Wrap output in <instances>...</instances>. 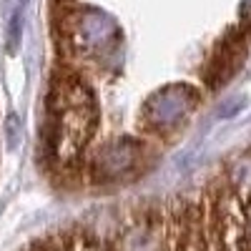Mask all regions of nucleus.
<instances>
[{
    "instance_id": "4",
    "label": "nucleus",
    "mask_w": 251,
    "mask_h": 251,
    "mask_svg": "<svg viewBox=\"0 0 251 251\" xmlns=\"http://www.w3.org/2000/svg\"><path fill=\"white\" fill-rule=\"evenodd\" d=\"M20 33H23V8H18L13 13V18H10V28H8V46H10V50L18 48Z\"/></svg>"
},
{
    "instance_id": "3",
    "label": "nucleus",
    "mask_w": 251,
    "mask_h": 251,
    "mask_svg": "<svg viewBox=\"0 0 251 251\" xmlns=\"http://www.w3.org/2000/svg\"><path fill=\"white\" fill-rule=\"evenodd\" d=\"M249 35H251V28L236 25V28L228 30L224 35V40L216 46L211 60H208V66H206V83L211 91L224 86V83L239 71V66L246 58V50H249Z\"/></svg>"
},
{
    "instance_id": "5",
    "label": "nucleus",
    "mask_w": 251,
    "mask_h": 251,
    "mask_svg": "<svg viewBox=\"0 0 251 251\" xmlns=\"http://www.w3.org/2000/svg\"><path fill=\"white\" fill-rule=\"evenodd\" d=\"M5 138H8V149H15L20 141V121L18 116H8L5 121Z\"/></svg>"
},
{
    "instance_id": "1",
    "label": "nucleus",
    "mask_w": 251,
    "mask_h": 251,
    "mask_svg": "<svg viewBox=\"0 0 251 251\" xmlns=\"http://www.w3.org/2000/svg\"><path fill=\"white\" fill-rule=\"evenodd\" d=\"M201 91L191 83H169L161 86L149 96V100L143 103V126L153 136H169L176 128H181L183 121L199 108Z\"/></svg>"
},
{
    "instance_id": "2",
    "label": "nucleus",
    "mask_w": 251,
    "mask_h": 251,
    "mask_svg": "<svg viewBox=\"0 0 251 251\" xmlns=\"http://www.w3.org/2000/svg\"><path fill=\"white\" fill-rule=\"evenodd\" d=\"M146 161V146L133 138H118L91 156L86 166V178L93 183H118L141 171Z\"/></svg>"
},
{
    "instance_id": "6",
    "label": "nucleus",
    "mask_w": 251,
    "mask_h": 251,
    "mask_svg": "<svg viewBox=\"0 0 251 251\" xmlns=\"http://www.w3.org/2000/svg\"><path fill=\"white\" fill-rule=\"evenodd\" d=\"M244 100H246L244 96L231 98V103H224V106L216 111V116H219V118H234V116H236V113L244 108Z\"/></svg>"
}]
</instances>
